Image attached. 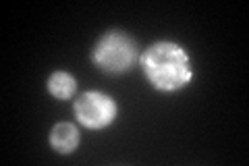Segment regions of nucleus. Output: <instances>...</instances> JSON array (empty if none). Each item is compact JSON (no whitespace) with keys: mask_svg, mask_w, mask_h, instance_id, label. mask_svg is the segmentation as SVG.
Returning <instances> with one entry per match:
<instances>
[{"mask_svg":"<svg viewBox=\"0 0 249 166\" xmlns=\"http://www.w3.org/2000/svg\"><path fill=\"white\" fill-rule=\"evenodd\" d=\"M142 69L158 92H178L191 83V56L177 42H156L143 52Z\"/></svg>","mask_w":249,"mask_h":166,"instance_id":"obj_1","label":"nucleus"},{"mask_svg":"<svg viewBox=\"0 0 249 166\" xmlns=\"http://www.w3.org/2000/svg\"><path fill=\"white\" fill-rule=\"evenodd\" d=\"M93 62L104 73L119 75L129 71L137 60V46L124 31H108L93 46Z\"/></svg>","mask_w":249,"mask_h":166,"instance_id":"obj_2","label":"nucleus"},{"mask_svg":"<svg viewBox=\"0 0 249 166\" xmlns=\"http://www.w3.org/2000/svg\"><path fill=\"white\" fill-rule=\"evenodd\" d=\"M75 116L83 127L91 131L106 129L114 123L119 106L116 102L102 92H85L75 100Z\"/></svg>","mask_w":249,"mask_h":166,"instance_id":"obj_3","label":"nucleus"},{"mask_svg":"<svg viewBox=\"0 0 249 166\" xmlns=\"http://www.w3.org/2000/svg\"><path fill=\"white\" fill-rule=\"evenodd\" d=\"M79 129L73 123H58L50 131V146L58 154H73L79 148Z\"/></svg>","mask_w":249,"mask_h":166,"instance_id":"obj_4","label":"nucleus"},{"mask_svg":"<svg viewBox=\"0 0 249 166\" xmlns=\"http://www.w3.org/2000/svg\"><path fill=\"white\" fill-rule=\"evenodd\" d=\"M48 92L58 100H71L77 92V79L67 71H54L48 77Z\"/></svg>","mask_w":249,"mask_h":166,"instance_id":"obj_5","label":"nucleus"}]
</instances>
